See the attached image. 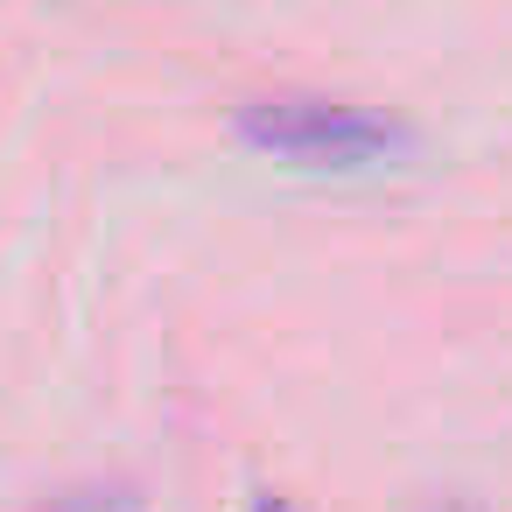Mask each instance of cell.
Instances as JSON below:
<instances>
[{
	"label": "cell",
	"mask_w": 512,
	"mask_h": 512,
	"mask_svg": "<svg viewBox=\"0 0 512 512\" xmlns=\"http://www.w3.org/2000/svg\"><path fill=\"white\" fill-rule=\"evenodd\" d=\"M239 141L295 162V169H379L414 148V134L386 113L316 99V92H267L239 106Z\"/></svg>",
	"instance_id": "6da1fadb"
},
{
	"label": "cell",
	"mask_w": 512,
	"mask_h": 512,
	"mask_svg": "<svg viewBox=\"0 0 512 512\" xmlns=\"http://www.w3.org/2000/svg\"><path fill=\"white\" fill-rule=\"evenodd\" d=\"M29 512H141V491L127 477H92V484H71V491H57Z\"/></svg>",
	"instance_id": "7a4b0ae2"
},
{
	"label": "cell",
	"mask_w": 512,
	"mask_h": 512,
	"mask_svg": "<svg viewBox=\"0 0 512 512\" xmlns=\"http://www.w3.org/2000/svg\"><path fill=\"white\" fill-rule=\"evenodd\" d=\"M246 512H302V505H295V498H281V491H253V498H246Z\"/></svg>",
	"instance_id": "3957f363"
},
{
	"label": "cell",
	"mask_w": 512,
	"mask_h": 512,
	"mask_svg": "<svg viewBox=\"0 0 512 512\" xmlns=\"http://www.w3.org/2000/svg\"><path fill=\"white\" fill-rule=\"evenodd\" d=\"M449 512H470V505H449Z\"/></svg>",
	"instance_id": "277c9868"
}]
</instances>
